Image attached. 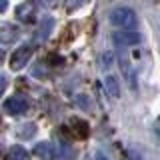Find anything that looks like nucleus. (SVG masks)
<instances>
[{
    "instance_id": "nucleus-10",
    "label": "nucleus",
    "mask_w": 160,
    "mask_h": 160,
    "mask_svg": "<svg viewBox=\"0 0 160 160\" xmlns=\"http://www.w3.org/2000/svg\"><path fill=\"white\" fill-rule=\"evenodd\" d=\"M52 26H54V18H44L42 20V26H40V30H38V42H42V40L48 36Z\"/></svg>"
},
{
    "instance_id": "nucleus-18",
    "label": "nucleus",
    "mask_w": 160,
    "mask_h": 160,
    "mask_svg": "<svg viewBox=\"0 0 160 160\" xmlns=\"http://www.w3.org/2000/svg\"><path fill=\"white\" fill-rule=\"evenodd\" d=\"M2 60H4V50L0 48V64H2Z\"/></svg>"
},
{
    "instance_id": "nucleus-1",
    "label": "nucleus",
    "mask_w": 160,
    "mask_h": 160,
    "mask_svg": "<svg viewBox=\"0 0 160 160\" xmlns=\"http://www.w3.org/2000/svg\"><path fill=\"white\" fill-rule=\"evenodd\" d=\"M110 24L116 28H124V30H134L138 24V16L132 8H126V6H120V8H114L110 12Z\"/></svg>"
},
{
    "instance_id": "nucleus-16",
    "label": "nucleus",
    "mask_w": 160,
    "mask_h": 160,
    "mask_svg": "<svg viewBox=\"0 0 160 160\" xmlns=\"http://www.w3.org/2000/svg\"><path fill=\"white\" fill-rule=\"evenodd\" d=\"M94 160H110V158H108V156H104L102 152H96V154H94Z\"/></svg>"
},
{
    "instance_id": "nucleus-9",
    "label": "nucleus",
    "mask_w": 160,
    "mask_h": 160,
    "mask_svg": "<svg viewBox=\"0 0 160 160\" xmlns=\"http://www.w3.org/2000/svg\"><path fill=\"white\" fill-rule=\"evenodd\" d=\"M6 160H30V154L26 152V148H22V146H18V144H14V146L8 150Z\"/></svg>"
},
{
    "instance_id": "nucleus-2",
    "label": "nucleus",
    "mask_w": 160,
    "mask_h": 160,
    "mask_svg": "<svg viewBox=\"0 0 160 160\" xmlns=\"http://www.w3.org/2000/svg\"><path fill=\"white\" fill-rule=\"evenodd\" d=\"M32 50H34L32 44H22V46H18L16 52H12V58H10V68H12L14 72L22 70L28 64L30 56H32Z\"/></svg>"
},
{
    "instance_id": "nucleus-8",
    "label": "nucleus",
    "mask_w": 160,
    "mask_h": 160,
    "mask_svg": "<svg viewBox=\"0 0 160 160\" xmlns=\"http://www.w3.org/2000/svg\"><path fill=\"white\" fill-rule=\"evenodd\" d=\"M34 154L40 158V160H56V150L50 142H38L34 146Z\"/></svg>"
},
{
    "instance_id": "nucleus-17",
    "label": "nucleus",
    "mask_w": 160,
    "mask_h": 160,
    "mask_svg": "<svg viewBox=\"0 0 160 160\" xmlns=\"http://www.w3.org/2000/svg\"><path fill=\"white\" fill-rule=\"evenodd\" d=\"M6 8H8V0H0V12H4Z\"/></svg>"
},
{
    "instance_id": "nucleus-4",
    "label": "nucleus",
    "mask_w": 160,
    "mask_h": 160,
    "mask_svg": "<svg viewBox=\"0 0 160 160\" xmlns=\"http://www.w3.org/2000/svg\"><path fill=\"white\" fill-rule=\"evenodd\" d=\"M4 110L12 116H20L28 110V100L24 96H10L6 102H4Z\"/></svg>"
},
{
    "instance_id": "nucleus-14",
    "label": "nucleus",
    "mask_w": 160,
    "mask_h": 160,
    "mask_svg": "<svg viewBox=\"0 0 160 160\" xmlns=\"http://www.w3.org/2000/svg\"><path fill=\"white\" fill-rule=\"evenodd\" d=\"M6 76H4V74H0V96H2L4 94V90H6Z\"/></svg>"
},
{
    "instance_id": "nucleus-15",
    "label": "nucleus",
    "mask_w": 160,
    "mask_h": 160,
    "mask_svg": "<svg viewBox=\"0 0 160 160\" xmlns=\"http://www.w3.org/2000/svg\"><path fill=\"white\" fill-rule=\"evenodd\" d=\"M84 2H88V0H70V10H74V8H76V6H82V4Z\"/></svg>"
},
{
    "instance_id": "nucleus-19",
    "label": "nucleus",
    "mask_w": 160,
    "mask_h": 160,
    "mask_svg": "<svg viewBox=\"0 0 160 160\" xmlns=\"http://www.w3.org/2000/svg\"><path fill=\"white\" fill-rule=\"evenodd\" d=\"M40 2H44V4H52L54 0H40Z\"/></svg>"
},
{
    "instance_id": "nucleus-5",
    "label": "nucleus",
    "mask_w": 160,
    "mask_h": 160,
    "mask_svg": "<svg viewBox=\"0 0 160 160\" xmlns=\"http://www.w3.org/2000/svg\"><path fill=\"white\" fill-rule=\"evenodd\" d=\"M14 16H16V20H20V22H24V24H32L34 18H36V6H34L32 2H22V4L16 6Z\"/></svg>"
},
{
    "instance_id": "nucleus-12",
    "label": "nucleus",
    "mask_w": 160,
    "mask_h": 160,
    "mask_svg": "<svg viewBox=\"0 0 160 160\" xmlns=\"http://www.w3.org/2000/svg\"><path fill=\"white\" fill-rule=\"evenodd\" d=\"M106 88H108V92L112 94L114 98L120 96V88H118V82H116L114 76H106Z\"/></svg>"
},
{
    "instance_id": "nucleus-13",
    "label": "nucleus",
    "mask_w": 160,
    "mask_h": 160,
    "mask_svg": "<svg viewBox=\"0 0 160 160\" xmlns=\"http://www.w3.org/2000/svg\"><path fill=\"white\" fill-rule=\"evenodd\" d=\"M130 154H132V160H148V158H146V154L142 156V150H138V146H132Z\"/></svg>"
},
{
    "instance_id": "nucleus-3",
    "label": "nucleus",
    "mask_w": 160,
    "mask_h": 160,
    "mask_svg": "<svg viewBox=\"0 0 160 160\" xmlns=\"http://www.w3.org/2000/svg\"><path fill=\"white\" fill-rule=\"evenodd\" d=\"M118 64H120V68H122L124 78H126L128 82H130V86L136 88V70H134L132 62H130L128 54L124 52V50H120V52H118Z\"/></svg>"
},
{
    "instance_id": "nucleus-6",
    "label": "nucleus",
    "mask_w": 160,
    "mask_h": 160,
    "mask_svg": "<svg viewBox=\"0 0 160 160\" xmlns=\"http://www.w3.org/2000/svg\"><path fill=\"white\" fill-rule=\"evenodd\" d=\"M112 40L118 44V46H134V44L142 42V36L134 30H124V32H116L112 34Z\"/></svg>"
},
{
    "instance_id": "nucleus-11",
    "label": "nucleus",
    "mask_w": 160,
    "mask_h": 160,
    "mask_svg": "<svg viewBox=\"0 0 160 160\" xmlns=\"http://www.w3.org/2000/svg\"><path fill=\"white\" fill-rule=\"evenodd\" d=\"M34 134H36V124L28 122V124H24V126H18V136L20 138H32Z\"/></svg>"
},
{
    "instance_id": "nucleus-7",
    "label": "nucleus",
    "mask_w": 160,
    "mask_h": 160,
    "mask_svg": "<svg viewBox=\"0 0 160 160\" xmlns=\"http://www.w3.org/2000/svg\"><path fill=\"white\" fill-rule=\"evenodd\" d=\"M18 38H20V28H16L14 24L0 26V42L2 44H14Z\"/></svg>"
}]
</instances>
